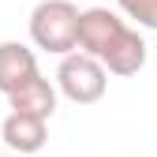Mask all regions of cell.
Here are the masks:
<instances>
[{
	"label": "cell",
	"mask_w": 157,
	"mask_h": 157,
	"mask_svg": "<svg viewBox=\"0 0 157 157\" xmlns=\"http://www.w3.org/2000/svg\"><path fill=\"white\" fill-rule=\"evenodd\" d=\"M8 105L15 112H34V116L52 120V112H56V86L49 82V78L34 75L26 86H19L15 94H8Z\"/></svg>",
	"instance_id": "cell-6"
},
{
	"label": "cell",
	"mask_w": 157,
	"mask_h": 157,
	"mask_svg": "<svg viewBox=\"0 0 157 157\" xmlns=\"http://www.w3.org/2000/svg\"><path fill=\"white\" fill-rule=\"evenodd\" d=\"M56 86L67 101L75 105H94L101 101L109 90V67L97 60V56L75 49L67 56H60V67H56Z\"/></svg>",
	"instance_id": "cell-3"
},
{
	"label": "cell",
	"mask_w": 157,
	"mask_h": 157,
	"mask_svg": "<svg viewBox=\"0 0 157 157\" xmlns=\"http://www.w3.org/2000/svg\"><path fill=\"white\" fill-rule=\"evenodd\" d=\"M11 157H23V153H11Z\"/></svg>",
	"instance_id": "cell-8"
},
{
	"label": "cell",
	"mask_w": 157,
	"mask_h": 157,
	"mask_svg": "<svg viewBox=\"0 0 157 157\" xmlns=\"http://www.w3.org/2000/svg\"><path fill=\"white\" fill-rule=\"evenodd\" d=\"M78 11L71 0H41L30 11V41L45 52L67 56L78 49Z\"/></svg>",
	"instance_id": "cell-2"
},
{
	"label": "cell",
	"mask_w": 157,
	"mask_h": 157,
	"mask_svg": "<svg viewBox=\"0 0 157 157\" xmlns=\"http://www.w3.org/2000/svg\"><path fill=\"white\" fill-rule=\"evenodd\" d=\"M120 11L142 30H157V0H116Z\"/></svg>",
	"instance_id": "cell-7"
},
{
	"label": "cell",
	"mask_w": 157,
	"mask_h": 157,
	"mask_svg": "<svg viewBox=\"0 0 157 157\" xmlns=\"http://www.w3.org/2000/svg\"><path fill=\"white\" fill-rule=\"evenodd\" d=\"M37 71V56L23 41H0V94H15L19 86H26Z\"/></svg>",
	"instance_id": "cell-5"
},
{
	"label": "cell",
	"mask_w": 157,
	"mask_h": 157,
	"mask_svg": "<svg viewBox=\"0 0 157 157\" xmlns=\"http://www.w3.org/2000/svg\"><path fill=\"white\" fill-rule=\"evenodd\" d=\"M49 120L45 116H34V112H8V120L0 124V139L11 146V153H37L49 139Z\"/></svg>",
	"instance_id": "cell-4"
},
{
	"label": "cell",
	"mask_w": 157,
	"mask_h": 157,
	"mask_svg": "<svg viewBox=\"0 0 157 157\" xmlns=\"http://www.w3.org/2000/svg\"><path fill=\"white\" fill-rule=\"evenodd\" d=\"M78 49L97 56L112 75H139L146 67V41L109 8H86L78 19Z\"/></svg>",
	"instance_id": "cell-1"
}]
</instances>
